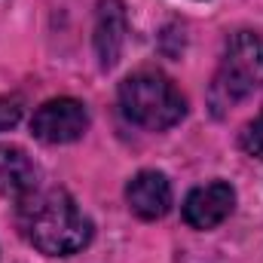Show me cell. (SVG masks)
Here are the masks:
<instances>
[{
  "label": "cell",
  "mask_w": 263,
  "mask_h": 263,
  "mask_svg": "<svg viewBox=\"0 0 263 263\" xmlns=\"http://www.w3.org/2000/svg\"><path fill=\"white\" fill-rule=\"evenodd\" d=\"M22 236L49 257H70L92 242V220L67 190L37 187L18 202Z\"/></svg>",
  "instance_id": "obj_1"
},
{
  "label": "cell",
  "mask_w": 263,
  "mask_h": 263,
  "mask_svg": "<svg viewBox=\"0 0 263 263\" xmlns=\"http://www.w3.org/2000/svg\"><path fill=\"white\" fill-rule=\"evenodd\" d=\"M120 110L132 126L165 132L187 117V98L159 70H135L120 83Z\"/></svg>",
  "instance_id": "obj_2"
},
{
  "label": "cell",
  "mask_w": 263,
  "mask_h": 263,
  "mask_svg": "<svg viewBox=\"0 0 263 263\" xmlns=\"http://www.w3.org/2000/svg\"><path fill=\"white\" fill-rule=\"evenodd\" d=\"M263 89V37L239 31L223 49V62L208 86V104L214 117H223L242 98Z\"/></svg>",
  "instance_id": "obj_3"
},
{
  "label": "cell",
  "mask_w": 263,
  "mask_h": 263,
  "mask_svg": "<svg viewBox=\"0 0 263 263\" xmlns=\"http://www.w3.org/2000/svg\"><path fill=\"white\" fill-rule=\"evenodd\" d=\"M89 129V110L77 98H49L31 117V135L43 144H70Z\"/></svg>",
  "instance_id": "obj_4"
},
{
  "label": "cell",
  "mask_w": 263,
  "mask_h": 263,
  "mask_svg": "<svg viewBox=\"0 0 263 263\" xmlns=\"http://www.w3.org/2000/svg\"><path fill=\"white\" fill-rule=\"evenodd\" d=\"M233 208H236V190L227 181H211L190 190L181 211L193 230H214L233 214Z\"/></svg>",
  "instance_id": "obj_5"
},
{
  "label": "cell",
  "mask_w": 263,
  "mask_h": 263,
  "mask_svg": "<svg viewBox=\"0 0 263 263\" xmlns=\"http://www.w3.org/2000/svg\"><path fill=\"white\" fill-rule=\"evenodd\" d=\"M126 31H129V25H126L123 0H98L92 43H95V55H98L101 70H110L120 62L123 46H126Z\"/></svg>",
  "instance_id": "obj_6"
},
{
  "label": "cell",
  "mask_w": 263,
  "mask_h": 263,
  "mask_svg": "<svg viewBox=\"0 0 263 263\" xmlns=\"http://www.w3.org/2000/svg\"><path fill=\"white\" fill-rule=\"evenodd\" d=\"M126 202L141 220H159L172 208V184L162 172L144 168L126 184Z\"/></svg>",
  "instance_id": "obj_7"
},
{
  "label": "cell",
  "mask_w": 263,
  "mask_h": 263,
  "mask_svg": "<svg viewBox=\"0 0 263 263\" xmlns=\"http://www.w3.org/2000/svg\"><path fill=\"white\" fill-rule=\"evenodd\" d=\"M37 187H40V172L34 159L15 144H0V193L22 202Z\"/></svg>",
  "instance_id": "obj_8"
},
{
  "label": "cell",
  "mask_w": 263,
  "mask_h": 263,
  "mask_svg": "<svg viewBox=\"0 0 263 263\" xmlns=\"http://www.w3.org/2000/svg\"><path fill=\"white\" fill-rule=\"evenodd\" d=\"M239 147L251 156V159H263V114L260 117H254L242 135H239Z\"/></svg>",
  "instance_id": "obj_9"
}]
</instances>
